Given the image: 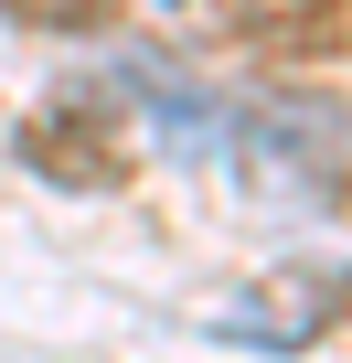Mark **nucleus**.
<instances>
[{"label": "nucleus", "instance_id": "nucleus-1", "mask_svg": "<svg viewBox=\"0 0 352 363\" xmlns=\"http://www.w3.org/2000/svg\"><path fill=\"white\" fill-rule=\"evenodd\" d=\"M11 150L43 182H64V193H128V182H139V107H128V86L75 75V86H43L22 107Z\"/></svg>", "mask_w": 352, "mask_h": 363}, {"label": "nucleus", "instance_id": "nucleus-2", "mask_svg": "<svg viewBox=\"0 0 352 363\" xmlns=\"http://www.w3.org/2000/svg\"><path fill=\"white\" fill-rule=\"evenodd\" d=\"M214 150H235V160L256 171V193H299V203H341V193H352L341 128L310 118V107H288V96H235Z\"/></svg>", "mask_w": 352, "mask_h": 363}, {"label": "nucleus", "instance_id": "nucleus-3", "mask_svg": "<svg viewBox=\"0 0 352 363\" xmlns=\"http://www.w3.org/2000/svg\"><path fill=\"white\" fill-rule=\"evenodd\" d=\"M352 320V267H267L246 299L214 310V331L235 352H310Z\"/></svg>", "mask_w": 352, "mask_h": 363}, {"label": "nucleus", "instance_id": "nucleus-4", "mask_svg": "<svg viewBox=\"0 0 352 363\" xmlns=\"http://www.w3.org/2000/svg\"><path fill=\"white\" fill-rule=\"evenodd\" d=\"M203 33H246L267 54H352V0H203Z\"/></svg>", "mask_w": 352, "mask_h": 363}, {"label": "nucleus", "instance_id": "nucleus-5", "mask_svg": "<svg viewBox=\"0 0 352 363\" xmlns=\"http://www.w3.org/2000/svg\"><path fill=\"white\" fill-rule=\"evenodd\" d=\"M0 11L33 33H96V22H118V0H0Z\"/></svg>", "mask_w": 352, "mask_h": 363}]
</instances>
